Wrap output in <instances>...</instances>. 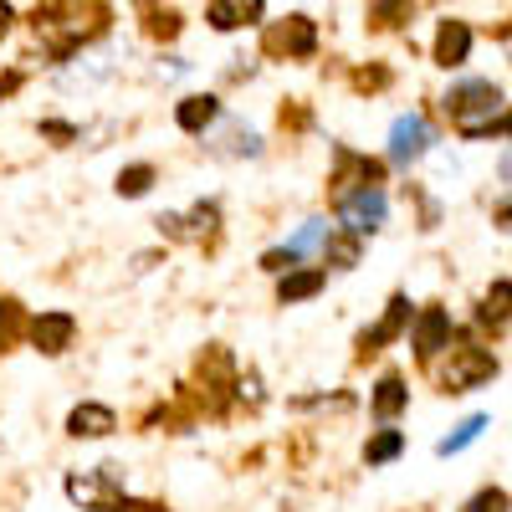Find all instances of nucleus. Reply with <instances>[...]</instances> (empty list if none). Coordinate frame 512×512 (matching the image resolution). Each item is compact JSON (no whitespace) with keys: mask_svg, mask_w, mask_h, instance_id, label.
<instances>
[{"mask_svg":"<svg viewBox=\"0 0 512 512\" xmlns=\"http://www.w3.org/2000/svg\"><path fill=\"white\" fill-rule=\"evenodd\" d=\"M461 512H507V492L502 487H487V492H477L472 502H466Z\"/></svg>","mask_w":512,"mask_h":512,"instance_id":"24","label":"nucleus"},{"mask_svg":"<svg viewBox=\"0 0 512 512\" xmlns=\"http://www.w3.org/2000/svg\"><path fill=\"white\" fill-rule=\"evenodd\" d=\"M507 303H512V287H507V277H497L492 292L482 297V323H492L497 333H507Z\"/></svg>","mask_w":512,"mask_h":512,"instance_id":"18","label":"nucleus"},{"mask_svg":"<svg viewBox=\"0 0 512 512\" xmlns=\"http://www.w3.org/2000/svg\"><path fill=\"white\" fill-rule=\"evenodd\" d=\"M446 344H451V313L446 308H425L420 323H415V354H420V364H431Z\"/></svg>","mask_w":512,"mask_h":512,"instance_id":"8","label":"nucleus"},{"mask_svg":"<svg viewBox=\"0 0 512 512\" xmlns=\"http://www.w3.org/2000/svg\"><path fill=\"white\" fill-rule=\"evenodd\" d=\"M466 52H472V31H466V21H441V31H436V62L441 67H461Z\"/></svg>","mask_w":512,"mask_h":512,"instance_id":"14","label":"nucleus"},{"mask_svg":"<svg viewBox=\"0 0 512 512\" xmlns=\"http://www.w3.org/2000/svg\"><path fill=\"white\" fill-rule=\"evenodd\" d=\"M482 431H487V415H472V420H461V425H456V431H451V436H446L436 451H441V456H456V451H466V446H472Z\"/></svg>","mask_w":512,"mask_h":512,"instance_id":"20","label":"nucleus"},{"mask_svg":"<svg viewBox=\"0 0 512 512\" xmlns=\"http://www.w3.org/2000/svg\"><path fill=\"white\" fill-rule=\"evenodd\" d=\"M72 333H77V318L72 313H41L31 323V344L41 354H62V349H72Z\"/></svg>","mask_w":512,"mask_h":512,"instance_id":"10","label":"nucleus"},{"mask_svg":"<svg viewBox=\"0 0 512 512\" xmlns=\"http://www.w3.org/2000/svg\"><path fill=\"white\" fill-rule=\"evenodd\" d=\"M159 231L169 241H216L221 231V205L216 200H200L190 210H180V216H159Z\"/></svg>","mask_w":512,"mask_h":512,"instance_id":"4","label":"nucleus"},{"mask_svg":"<svg viewBox=\"0 0 512 512\" xmlns=\"http://www.w3.org/2000/svg\"><path fill=\"white\" fill-rule=\"evenodd\" d=\"M405 323H410V297H390V308H384V318L359 338V354H374V349H384V344H390V338H400L405 333Z\"/></svg>","mask_w":512,"mask_h":512,"instance_id":"9","label":"nucleus"},{"mask_svg":"<svg viewBox=\"0 0 512 512\" xmlns=\"http://www.w3.org/2000/svg\"><path fill=\"white\" fill-rule=\"evenodd\" d=\"M323 262H328V267H354V262H359V236H349V231H344V236H333V231H328V241H323Z\"/></svg>","mask_w":512,"mask_h":512,"instance_id":"19","label":"nucleus"},{"mask_svg":"<svg viewBox=\"0 0 512 512\" xmlns=\"http://www.w3.org/2000/svg\"><path fill=\"white\" fill-rule=\"evenodd\" d=\"M405 405H410L405 379H400V374H384V379H379V390H374V415H379V420H395Z\"/></svg>","mask_w":512,"mask_h":512,"instance_id":"15","label":"nucleus"},{"mask_svg":"<svg viewBox=\"0 0 512 512\" xmlns=\"http://www.w3.org/2000/svg\"><path fill=\"white\" fill-rule=\"evenodd\" d=\"M118 487H123L118 466H98L93 477H67V497L72 502H98V497H113Z\"/></svg>","mask_w":512,"mask_h":512,"instance_id":"13","label":"nucleus"},{"mask_svg":"<svg viewBox=\"0 0 512 512\" xmlns=\"http://www.w3.org/2000/svg\"><path fill=\"white\" fill-rule=\"evenodd\" d=\"M379 175L384 169L374 164V159H364V154H338V175H333V195L344 200V195H354V190H374L379 185Z\"/></svg>","mask_w":512,"mask_h":512,"instance_id":"7","label":"nucleus"},{"mask_svg":"<svg viewBox=\"0 0 512 512\" xmlns=\"http://www.w3.org/2000/svg\"><path fill=\"white\" fill-rule=\"evenodd\" d=\"M216 31H236V26H251L262 21V0H210V16H205Z\"/></svg>","mask_w":512,"mask_h":512,"instance_id":"12","label":"nucleus"},{"mask_svg":"<svg viewBox=\"0 0 512 512\" xmlns=\"http://www.w3.org/2000/svg\"><path fill=\"white\" fill-rule=\"evenodd\" d=\"M216 118H221V103L216 98H185L180 103V128H185V134H200V128L216 123Z\"/></svg>","mask_w":512,"mask_h":512,"instance_id":"17","label":"nucleus"},{"mask_svg":"<svg viewBox=\"0 0 512 512\" xmlns=\"http://www.w3.org/2000/svg\"><path fill=\"white\" fill-rule=\"evenodd\" d=\"M400 451H405V436H400V431H379V436L364 446V461H369V466H384V461H395Z\"/></svg>","mask_w":512,"mask_h":512,"instance_id":"21","label":"nucleus"},{"mask_svg":"<svg viewBox=\"0 0 512 512\" xmlns=\"http://www.w3.org/2000/svg\"><path fill=\"white\" fill-rule=\"evenodd\" d=\"M446 113L461 128L466 139H487L507 128V108H502V88L492 82H461V88L446 93Z\"/></svg>","mask_w":512,"mask_h":512,"instance_id":"1","label":"nucleus"},{"mask_svg":"<svg viewBox=\"0 0 512 512\" xmlns=\"http://www.w3.org/2000/svg\"><path fill=\"white\" fill-rule=\"evenodd\" d=\"M16 323H21V318H16V303H0V349L16 338Z\"/></svg>","mask_w":512,"mask_h":512,"instance_id":"25","label":"nucleus"},{"mask_svg":"<svg viewBox=\"0 0 512 512\" xmlns=\"http://www.w3.org/2000/svg\"><path fill=\"white\" fill-rule=\"evenodd\" d=\"M11 21H16V16H11V6H6V0H0V41H6V31H11Z\"/></svg>","mask_w":512,"mask_h":512,"instance_id":"26","label":"nucleus"},{"mask_svg":"<svg viewBox=\"0 0 512 512\" xmlns=\"http://www.w3.org/2000/svg\"><path fill=\"white\" fill-rule=\"evenodd\" d=\"M318 287H323V267H303V272H287L277 282V297L282 303H303V297H313Z\"/></svg>","mask_w":512,"mask_h":512,"instance_id":"16","label":"nucleus"},{"mask_svg":"<svg viewBox=\"0 0 512 512\" xmlns=\"http://www.w3.org/2000/svg\"><path fill=\"white\" fill-rule=\"evenodd\" d=\"M67 431L77 436V441H103V436H113L118 431V415L108 410V405H77L72 415H67Z\"/></svg>","mask_w":512,"mask_h":512,"instance_id":"11","label":"nucleus"},{"mask_svg":"<svg viewBox=\"0 0 512 512\" xmlns=\"http://www.w3.org/2000/svg\"><path fill=\"white\" fill-rule=\"evenodd\" d=\"M384 216H390V200H384V190H354L338 200V221H344L349 236H374L384 226Z\"/></svg>","mask_w":512,"mask_h":512,"instance_id":"3","label":"nucleus"},{"mask_svg":"<svg viewBox=\"0 0 512 512\" xmlns=\"http://www.w3.org/2000/svg\"><path fill=\"white\" fill-rule=\"evenodd\" d=\"M313 47H318V26L308 16H287V21L267 26V36H262L267 57H313Z\"/></svg>","mask_w":512,"mask_h":512,"instance_id":"5","label":"nucleus"},{"mask_svg":"<svg viewBox=\"0 0 512 512\" xmlns=\"http://www.w3.org/2000/svg\"><path fill=\"white\" fill-rule=\"evenodd\" d=\"M16 82H21L16 72H11V77H0V98H6V93H16Z\"/></svg>","mask_w":512,"mask_h":512,"instance_id":"27","label":"nucleus"},{"mask_svg":"<svg viewBox=\"0 0 512 512\" xmlns=\"http://www.w3.org/2000/svg\"><path fill=\"white\" fill-rule=\"evenodd\" d=\"M425 149H431V123H425L420 113L395 118V128H390V159L395 164H415Z\"/></svg>","mask_w":512,"mask_h":512,"instance_id":"6","label":"nucleus"},{"mask_svg":"<svg viewBox=\"0 0 512 512\" xmlns=\"http://www.w3.org/2000/svg\"><path fill=\"white\" fill-rule=\"evenodd\" d=\"M93 512H118V507H113V502H103V507H93Z\"/></svg>","mask_w":512,"mask_h":512,"instance_id":"28","label":"nucleus"},{"mask_svg":"<svg viewBox=\"0 0 512 512\" xmlns=\"http://www.w3.org/2000/svg\"><path fill=\"white\" fill-rule=\"evenodd\" d=\"M149 185H154V169L149 164H128L123 175H118V195H128V200H139Z\"/></svg>","mask_w":512,"mask_h":512,"instance_id":"22","label":"nucleus"},{"mask_svg":"<svg viewBox=\"0 0 512 512\" xmlns=\"http://www.w3.org/2000/svg\"><path fill=\"white\" fill-rule=\"evenodd\" d=\"M410 6H415V0H374V21L379 26H400V21H410Z\"/></svg>","mask_w":512,"mask_h":512,"instance_id":"23","label":"nucleus"},{"mask_svg":"<svg viewBox=\"0 0 512 512\" xmlns=\"http://www.w3.org/2000/svg\"><path fill=\"white\" fill-rule=\"evenodd\" d=\"M441 354H446V369H436V379H441V390H451V395L477 390V384H487L497 374V359L487 349H477V344H466V338L446 344Z\"/></svg>","mask_w":512,"mask_h":512,"instance_id":"2","label":"nucleus"}]
</instances>
